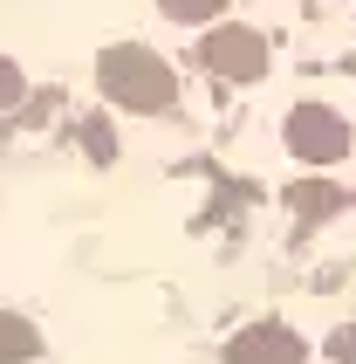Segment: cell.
<instances>
[{"mask_svg": "<svg viewBox=\"0 0 356 364\" xmlns=\"http://www.w3.org/2000/svg\"><path fill=\"white\" fill-rule=\"evenodd\" d=\"M96 82H103V97L123 103V110H172V97H178V76L165 69V55L144 48V41L103 48L96 55Z\"/></svg>", "mask_w": 356, "mask_h": 364, "instance_id": "cell-1", "label": "cell"}, {"mask_svg": "<svg viewBox=\"0 0 356 364\" xmlns=\"http://www.w3.org/2000/svg\"><path fill=\"white\" fill-rule=\"evenodd\" d=\"M199 69L226 82H254L267 76V35L260 28H240V21H219L213 35L199 41Z\"/></svg>", "mask_w": 356, "mask_h": 364, "instance_id": "cell-2", "label": "cell"}, {"mask_svg": "<svg viewBox=\"0 0 356 364\" xmlns=\"http://www.w3.org/2000/svg\"><path fill=\"white\" fill-rule=\"evenodd\" d=\"M288 151L301 165H336L350 151V117H336L329 103H295L288 110Z\"/></svg>", "mask_w": 356, "mask_h": 364, "instance_id": "cell-3", "label": "cell"}, {"mask_svg": "<svg viewBox=\"0 0 356 364\" xmlns=\"http://www.w3.org/2000/svg\"><path fill=\"white\" fill-rule=\"evenodd\" d=\"M226 364H308V350L288 323H254L226 344Z\"/></svg>", "mask_w": 356, "mask_h": 364, "instance_id": "cell-4", "label": "cell"}, {"mask_svg": "<svg viewBox=\"0 0 356 364\" xmlns=\"http://www.w3.org/2000/svg\"><path fill=\"white\" fill-rule=\"evenodd\" d=\"M35 350H41L35 323H28V316H14V309H0V364H28Z\"/></svg>", "mask_w": 356, "mask_h": 364, "instance_id": "cell-5", "label": "cell"}, {"mask_svg": "<svg viewBox=\"0 0 356 364\" xmlns=\"http://www.w3.org/2000/svg\"><path fill=\"white\" fill-rule=\"evenodd\" d=\"M165 14L172 21H219V7H226V0H158Z\"/></svg>", "mask_w": 356, "mask_h": 364, "instance_id": "cell-6", "label": "cell"}, {"mask_svg": "<svg viewBox=\"0 0 356 364\" xmlns=\"http://www.w3.org/2000/svg\"><path fill=\"white\" fill-rule=\"evenodd\" d=\"M21 90H28V82H21V69L0 55V110H14V103H21Z\"/></svg>", "mask_w": 356, "mask_h": 364, "instance_id": "cell-7", "label": "cell"}, {"mask_svg": "<svg viewBox=\"0 0 356 364\" xmlns=\"http://www.w3.org/2000/svg\"><path fill=\"white\" fill-rule=\"evenodd\" d=\"M295 206H301V213H329V206H336V193H329V186H322V193H316V186H301Z\"/></svg>", "mask_w": 356, "mask_h": 364, "instance_id": "cell-8", "label": "cell"}, {"mask_svg": "<svg viewBox=\"0 0 356 364\" xmlns=\"http://www.w3.org/2000/svg\"><path fill=\"white\" fill-rule=\"evenodd\" d=\"M329 358H336V364H356V323H350V330H336V337H329Z\"/></svg>", "mask_w": 356, "mask_h": 364, "instance_id": "cell-9", "label": "cell"}, {"mask_svg": "<svg viewBox=\"0 0 356 364\" xmlns=\"http://www.w3.org/2000/svg\"><path fill=\"white\" fill-rule=\"evenodd\" d=\"M82 144H89V159H103V165H110V151H117V144H110V131H103V124H89V131H82Z\"/></svg>", "mask_w": 356, "mask_h": 364, "instance_id": "cell-10", "label": "cell"}]
</instances>
